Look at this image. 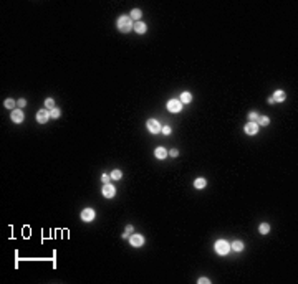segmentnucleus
I'll use <instances>...</instances> for the list:
<instances>
[{
    "label": "nucleus",
    "instance_id": "1",
    "mask_svg": "<svg viewBox=\"0 0 298 284\" xmlns=\"http://www.w3.org/2000/svg\"><path fill=\"white\" fill-rule=\"evenodd\" d=\"M118 28H119V32H123V33L131 32V30H133V20H131L128 15L119 17V18H118Z\"/></svg>",
    "mask_w": 298,
    "mask_h": 284
},
{
    "label": "nucleus",
    "instance_id": "2",
    "mask_svg": "<svg viewBox=\"0 0 298 284\" xmlns=\"http://www.w3.org/2000/svg\"><path fill=\"white\" fill-rule=\"evenodd\" d=\"M229 250H230V246H229V243L225 241V240H219L217 243H215V251H217L219 255H227L229 253Z\"/></svg>",
    "mask_w": 298,
    "mask_h": 284
},
{
    "label": "nucleus",
    "instance_id": "3",
    "mask_svg": "<svg viewBox=\"0 0 298 284\" xmlns=\"http://www.w3.org/2000/svg\"><path fill=\"white\" fill-rule=\"evenodd\" d=\"M146 127L149 129L151 134H157L161 131V126H159V122L156 121V119H149V121L146 122Z\"/></svg>",
    "mask_w": 298,
    "mask_h": 284
},
{
    "label": "nucleus",
    "instance_id": "4",
    "mask_svg": "<svg viewBox=\"0 0 298 284\" xmlns=\"http://www.w3.org/2000/svg\"><path fill=\"white\" fill-rule=\"evenodd\" d=\"M167 109L171 111V113H179L182 109V103L181 101H177V99H171L167 103Z\"/></svg>",
    "mask_w": 298,
    "mask_h": 284
},
{
    "label": "nucleus",
    "instance_id": "5",
    "mask_svg": "<svg viewBox=\"0 0 298 284\" xmlns=\"http://www.w3.org/2000/svg\"><path fill=\"white\" fill-rule=\"evenodd\" d=\"M81 220H83V222H93V220H95V210L84 208L83 212H81Z\"/></svg>",
    "mask_w": 298,
    "mask_h": 284
},
{
    "label": "nucleus",
    "instance_id": "6",
    "mask_svg": "<svg viewBox=\"0 0 298 284\" xmlns=\"http://www.w3.org/2000/svg\"><path fill=\"white\" fill-rule=\"evenodd\" d=\"M114 193H116V188H114L113 185L106 184L105 187H103V195H105L106 198H113V197H114Z\"/></svg>",
    "mask_w": 298,
    "mask_h": 284
},
{
    "label": "nucleus",
    "instance_id": "7",
    "mask_svg": "<svg viewBox=\"0 0 298 284\" xmlns=\"http://www.w3.org/2000/svg\"><path fill=\"white\" fill-rule=\"evenodd\" d=\"M48 119H50V113H48V111H43L42 109V111H38L37 113V121L40 122V124H45Z\"/></svg>",
    "mask_w": 298,
    "mask_h": 284
},
{
    "label": "nucleus",
    "instance_id": "8",
    "mask_svg": "<svg viewBox=\"0 0 298 284\" xmlns=\"http://www.w3.org/2000/svg\"><path fill=\"white\" fill-rule=\"evenodd\" d=\"M245 132H247L248 136L257 134V132H258V124H257V122H248V124L245 126Z\"/></svg>",
    "mask_w": 298,
    "mask_h": 284
},
{
    "label": "nucleus",
    "instance_id": "9",
    "mask_svg": "<svg viewBox=\"0 0 298 284\" xmlns=\"http://www.w3.org/2000/svg\"><path fill=\"white\" fill-rule=\"evenodd\" d=\"M129 241H131L133 246L138 248V246H141V245L144 243V238H143V235H133V236L129 238Z\"/></svg>",
    "mask_w": 298,
    "mask_h": 284
},
{
    "label": "nucleus",
    "instance_id": "10",
    "mask_svg": "<svg viewBox=\"0 0 298 284\" xmlns=\"http://www.w3.org/2000/svg\"><path fill=\"white\" fill-rule=\"evenodd\" d=\"M12 121H13V122H22V121H23V113H22L20 109H13V113H12Z\"/></svg>",
    "mask_w": 298,
    "mask_h": 284
},
{
    "label": "nucleus",
    "instance_id": "11",
    "mask_svg": "<svg viewBox=\"0 0 298 284\" xmlns=\"http://www.w3.org/2000/svg\"><path fill=\"white\" fill-rule=\"evenodd\" d=\"M285 93L283 91H275L273 93V96H272V99L275 101V103H281V101H285Z\"/></svg>",
    "mask_w": 298,
    "mask_h": 284
},
{
    "label": "nucleus",
    "instance_id": "12",
    "mask_svg": "<svg viewBox=\"0 0 298 284\" xmlns=\"http://www.w3.org/2000/svg\"><path fill=\"white\" fill-rule=\"evenodd\" d=\"M154 155L157 157V159H166V157H167V151H166L164 147H157V149L154 151Z\"/></svg>",
    "mask_w": 298,
    "mask_h": 284
},
{
    "label": "nucleus",
    "instance_id": "13",
    "mask_svg": "<svg viewBox=\"0 0 298 284\" xmlns=\"http://www.w3.org/2000/svg\"><path fill=\"white\" fill-rule=\"evenodd\" d=\"M190 101H192V94H190V93H182L181 94V103L182 104H184V103L185 104H189Z\"/></svg>",
    "mask_w": 298,
    "mask_h": 284
},
{
    "label": "nucleus",
    "instance_id": "14",
    "mask_svg": "<svg viewBox=\"0 0 298 284\" xmlns=\"http://www.w3.org/2000/svg\"><path fill=\"white\" fill-rule=\"evenodd\" d=\"M206 185H207V180L202 179V177H201V179H196V182H194V187H196V188H204Z\"/></svg>",
    "mask_w": 298,
    "mask_h": 284
},
{
    "label": "nucleus",
    "instance_id": "15",
    "mask_svg": "<svg viewBox=\"0 0 298 284\" xmlns=\"http://www.w3.org/2000/svg\"><path fill=\"white\" fill-rule=\"evenodd\" d=\"M131 20H139L141 18V10L139 9H134V10H131V15H129Z\"/></svg>",
    "mask_w": 298,
    "mask_h": 284
},
{
    "label": "nucleus",
    "instance_id": "16",
    "mask_svg": "<svg viewBox=\"0 0 298 284\" xmlns=\"http://www.w3.org/2000/svg\"><path fill=\"white\" fill-rule=\"evenodd\" d=\"M230 248L234 251H242V250H244V243H242V241H234L230 245Z\"/></svg>",
    "mask_w": 298,
    "mask_h": 284
},
{
    "label": "nucleus",
    "instance_id": "17",
    "mask_svg": "<svg viewBox=\"0 0 298 284\" xmlns=\"http://www.w3.org/2000/svg\"><path fill=\"white\" fill-rule=\"evenodd\" d=\"M134 30L138 32V33H144V32H146V25H144V23H141V22H136Z\"/></svg>",
    "mask_w": 298,
    "mask_h": 284
},
{
    "label": "nucleus",
    "instance_id": "18",
    "mask_svg": "<svg viewBox=\"0 0 298 284\" xmlns=\"http://www.w3.org/2000/svg\"><path fill=\"white\" fill-rule=\"evenodd\" d=\"M258 231H260L262 235H267L270 231V225H268V223H262L260 228H258Z\"/></svg>",
    "mask_w": 298,
    "mask_h": 284
},
{
    "label": "nucleus",
    "instance_id": "19",
    "mask_svg": "<svg viewBox=\"0 0 298 284\" xmlns=\"http://www.w3.org/2000/svg\"><path fill=\"white\" fill-rule=\"evenodd\" d=\"M257 121H258V124H260V126H267L270 122V119L267 116H258V117H257Z\"/></svg>",
    "mask_w": 298,
    "mask_h": 284
},
{
    "label": "nucleus",
    "instance_id": "20",
    "mask_svg": "<svg viewBox=\"0 0 298 284\" xmlns=\"http://www.w3.org/2000/svg\"><path fill=\"white\" fill-rule=\"evenodd\" d=\"M15 106H17V103H15V101H13V99H10V98H9V99H7V101H5V108H9V109H13V108H15Z\"/></svg>",
    "mask_w": 298,
    "mask_h": 284
},
{
    "label": "nucleus",
    "instance_id": "21",
    "mask_svg": "<svg viewBox=\"0 0 298 284\" xmlns=\"http://www.w3.org/2000/svg\"><path fill=\"white\" fill-rule=\"evenodd\" d=\"M121 177H123L121 170H113V172H111V179H114V180H119Z\"/></svg>",
    "mask_w": 298,
    "mask_h": 284
},
{
    "label": "nucleus",
    "instance_id": "22",
    "mask_svg": "<svg viewBox=\"0 0 298 284\" xmlns=\"http://www.w3.org/2000/svg\"><path fill=\"white\" fill-rule=\"evenodd\" d=\"M60 114H61V113H60V109H58V108H53V109H51V113H50V117H55V119H58Z\"/></svg>",
    "mask_w": 298,
    "mask_h": 284
},
{
    "label": "nucleus",
    "instance_id": "23",
    "mask_svg": "<svg viewBox=\"0 0 298 284\" xmlns=\"http://www.w3.org/2000/svg\"><path fill=\"white\" fill-rule=\"evenodd\" d=\"M45 106H46L48 109H53V108H55V101L51 99V98H48V99L45 101Z\"/></svg>",
    "mask_w": 298,
    "mask_h": 284
},
{
    "label": "nucleus",
    "instance_id": "24",
    "mask_svg": "<svg viewBox=\"0 0 298 284\" xmlns=\"http://www.w3.org/2000/svg\"><path fill=\"white\" fill-rule=\"evenodd\" d=\"M257 117H258V114H257V113H253V111H252V113H248V119H250V122H255Z\"/></svg>",
    "mask_w": 298,
    "mask_h": 284
},
{
    "label": "nucleus",
    "instance_id": "25",
    "mask_svg": "<svg viewBox=\"0 0 298 284\" xmlns=\"http://www.w3.org/2000/svg\"><path fill=\"white\" fill-rule=\"evenodd\" d=\"M161 131H162L166 136H169V134H171V127H169V126H164V127H161Z\"/></svg>",
    "mask_w": 298,
    "mask_h": 284
},
{
    "label": "nucleus",
    "instance_id": "26",
    "mask_svg": "<svg viewBox=\"0 0 298 284\" xmlns=\"http://www.w3.org/2000/svg\"><path fill=\"white\" fill-rule=\"evenodd\" d=\"M27 104V101L25 99H23V98H22V99H18L17 101V106H18V108H23V106H25Z\"/></svg>",
    "mask_w": 298,
    "mask_h": 284
},
{
    "label": "nucleus",
    "instance_id": "27",
    "mask_svg": "<svg viewBox=\"0 0 298 284\" xmlns=\"http://www.w3.org/2000/svg\"><path fill=\"white\" fill-rule=\"evenodd\" d=\"M209 283L210 281L207 279V278H201V279H199V284H209Z\"/></svg>",
    "mask_w": 298,
    "mask_h": 284
},
{
    "label": "nucleus",
    "instance_id": "28",
    "mask_svg": "<svg viewBox=\"0 0 298 284\" xmlns=\"http://www.w3.org/2000/svg\"><path fill=\"white\" fill-rule=\"evenodd\" d=\"M101 180H103L105 184H108V182H109V177L106 175V174H103V175H101Z\"/></svg>",
    "mask_w": 298,
    "mask_h": 284
},
{
    "label": "nucleus",
    "instance_id": "29",
    "mask_svg": "<svg viewBox=\"0 0 298 284\" xmlns=\"http://www.w3.org/2000/svg\"><path fill=\"white\" fill-rule=\"evenodd\" d=\"M169 155H172V157H177V155H179V152H177L176 149H172V151L169 152Z\"/></svg>",
    "mask_w": 298,
    "mask_h": 284
},
{
    "label": "nucleus",
    "instance_id": "30",
    "mask_svg": "<svg viewBox=\"0 0 298 284\" xmlns=\"http://www.w3.org/2000/svg\"><path fill=\"white\" fill-rule=\"evenodd\" d=\"M126 231H128V233H133L134 230H133V226H131V225H128V226H126Z\"/></svg>",
    "mask_w": 298,
    "mask_h": 284
}]
</instances>
